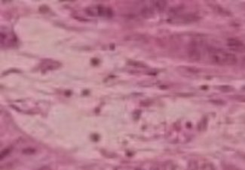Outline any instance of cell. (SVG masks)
<instances>
[{"label": "cell", "mask_w": 245, "mask_h": 170, "mask_svg": "<svg viewBox=\"0 0 245 170\" xmlns=\"http://www.w3.org/2000/svg\"><path fill=\"white\" fill-rule=\"evenodd\" d=\"M135 170H145L142 169V168H137V169H135Z\"/></svg>", "instance_id": "cell-15"}, {"label": "cell", "mask_w": 245, "mask_h": 170, "mask_svg": "<svg viewBox=\"0 0 245 170\" xmlns=\"http://www.w3.org/2000/svg\"><path fill=\"white\" fill-rule=\"evenodd\" d=\"M210 56L213 63L219 65L232 66L236 64L238 59L235 54L228 53L222 50L213 49L210 50Z\"/></svg>", "instance_id": "cell-1"}, {"label": "cell", "mask_w": 245, "mask_h": 170, "mask_svg": "<svg viewBox=\"0 0 245 170\" xmlns=\"http://www.w3.org/2000/svg\"><path fill=\"white\" fill-rule=\"evenodd\" d=\"M153 4L157 10L161 12V11H164V8H166L167 2L164 1V0H157V1L153 2Z\"/></svg>", "instance_id": "cell-5"}, {"label": "cell", "mask_w": 245, "mask_h": 170, "mask_svg": "<svg viewBox=\"0 0 245 170\" xmlns=\"http://www.w3.org/2000/svg\"><path fill=\"white\" fill-rule=\"evenodd\" d=\"M11 151H12V148H7L3 150V151H2L1 154H0V158H1V160H3L5 157H6L8 155H9V153H11Z\"/></svg>", "instance_id": "cell-7"}, {"label": "cell", "mask_w": 245, "mask_h": 170, "mask_svg": "<svg viewBox=\"0 0 245 170\" xmlns=\"http://www.w3.org/2000/svg\"><path fill=\"white\" fill-rule=\"evenodd\" d=\"M38 170H51V168L49 167V166H42V167L39 168V169Z\"/></svg>", "instance_id": "cell-13"}, {"label": "cell", "mask_w": 245, "mask_h": 170, "mask_svg": "<svg viewBox=\"0 0 245 170\" xmlns=\"http://www.w3.org/2000/svg\"><path fill=\"white\" fill-rule=\"evenodd\" d=\"M141 14L143 17L145 18H150L153 16L154 12L152 8H148V7H145L141 10Z\"/></svg>", "instance_id": "cell-6"}, {"label": "cell", "mask_w": 245, "mask_h": 170, "mask_svg": "<svg viewBox=\"0 0 245 170\" xmlns=\"http://www.w3.org/2000/svg\"><path fill=\"white\" fill-rule=\"evenodd\" d=\"M227 45L230 49L238 52H245V45L242 41L235 38L228 39Z\"/></svg>", "instance_id": "cell-2"}, {"label": "cell", "mask_w": 245, "mask_h": 170, "mask_svg": "<svg viewBox=\"0 0 245 170\" xmlns=\"http://www.w3.org/2000/svg\"><path fill=\"white\" fill-rule=\"evenodd\" d=\"M235 99H236L238 101H240V102H245V96H235L234 97Z\"/></svg>", "instance_id": "cell-12"}, {"label": "cell", "mask_w": 245, "mask_h": 170, "mask_svg": "<svg viewBox=\"0 0 245 170\" xmlns=\"http://www.w3.org/2000/svg\"><path fill=\"white\" fill-rule=\"evenodd\" d=\"M201 169L202 170H215V168H214L213 165L210 163H205L202 165V167H201Z\"/></svg>", "instance_id": "cell-8"}, {"label": "cell", "mask_w": 245, "mask_h": 170, "mask_svg": "<svg viewBox=\"0 0 245 170\" xmlns=\"http://www.w3.org/2000/svg\"><path fill=\"white\" fill-rule=\"evenodd\" d=\"M187 54L190 59L193 61H199L201 59V52L198 48H197V45L195 43H192L189 45L187 49Z\"/></svg>", "instance_id": "cell-3"}, {"label": "cell", "mask_w": 245, "mask_h": 170, "mask_svg": "<svg viewBox=\"0 0 245 170\" xmlns=\"http://www.w3.org/2000/svg\"><path fill=\"white\" fill-rule=\"evenodd\" d=\"M35 150L33 148H26V149L23 150V153L25 154H32L35 153Z\"/></svg>", "instance_id": "cell-10"}, {"label": "cell", "mask_w": 245, "mask_h": 170, "mask_svg": "<svg viewBox=\"0 0 245 170\" xmlns=\"http://www.w3.org/2000/svg\"><path fill=\"white\" fill-rule=\"evenodd\" d=\"M0 35H1V44L2 45H14L15 43L17 38L14 36V35L12 32H11L10 34L7 33L6 32L1 31L0 32Z\"/></svg>", "instance_id": "cell-4"}, {"label": "cell", "mask_w": 245, "mask_h": 170, "mask_svg": "<svg viewBox=\"0 0 245 170\" xmlns=\"http://www.w3.org/2000/svg\"><path fill=\"white\" fill-rule=\"evenodd\" d=\"M164 170H175V167H174L173 163H168L164 166Z\"/></svg>", "instance_id": "cell-9"}, {"label": "cell", "mask_w": 245, "mask_h": 170, "mask_svg": "<svg viewBox=\"0 0 245 170\" xmlns=\"http://www.w3.org/2000/svg\"><path fill=\"white\" fill-rule=\"evenodd\" d=\"M242 63H243V65H244V66H245V57H244V59H242Z\"/></svg>", "instance_id": "cell-14"}, {"label": "cell", "mask_w": 245, "mask_h": 170, "mask_svg": "<svg viewBox=\"0 0 245 170\" xmlns=\"http://www.w3.org/2000/svg\"><path fill=\"white\" fill-rule=\"evenodd\" d=\"M149 170H164V166L160 165H153Z\"/></svg>", "instance_id": "cell-11"}]
</instances>
